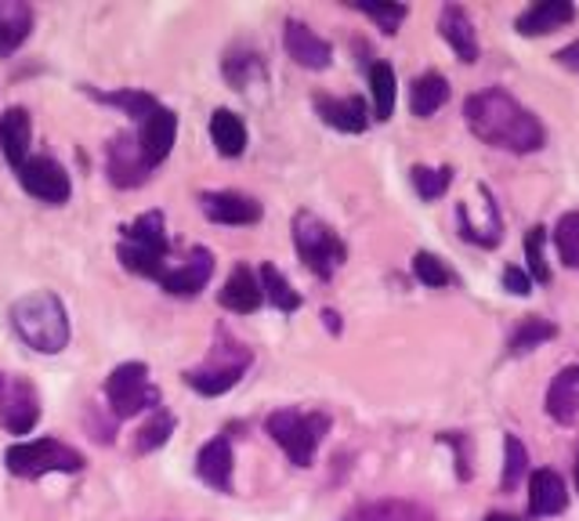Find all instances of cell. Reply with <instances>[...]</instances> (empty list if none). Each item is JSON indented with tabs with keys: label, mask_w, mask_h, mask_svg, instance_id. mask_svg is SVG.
Segmentation results:
<instances>
[{
	"label": "cell",
	"mask_w": 579,
	"mask_h": 521,
	"mask_svg": "<svg viewBox=\"0 0 579 521\" xmlns=\"http://www.w3.org/2000/svg\"><path fill=\"white\" fill-rule=\"evenodd\" d=\"M572 19H576V8L569 0H540V4L521 11L515 30L521 37H547V33L561 30V25H569Z\"/></svg>",
	"instance_id": "obj_20"
},
{
	"label": "cell",
	"mask_w": 579,
	"mask_h": 521,
	"mask_svg": "<svg viewBox=\"0 0 579 521\" xmlns=\"http://www.w3.org/2000/svg\"><path fill=\"white\" fill-rule=\"evenodd\" d=\"M315 113H319L334 131H344V134H363L369 127V109L358 94H348V99L315 94Z\"/></svg>",
	"instance_id": "obj_19"
},
{
	"label": "cell",
	"mask_w": 579,
	"mask_h": 521,
	"mask_svg": "<svg viewBox=\"0 0 579 521\" xmlns=\"http://www.w3.org/2000/svg\"><path fill=\"white\" fill-rule=\"evenodd\" d=\"M438 33H443L446 44L457 51V59L464 65H475L478 62V33H475V22L471 16L460 8V4H446L443 16H438Z\"/></svg>",
	"instance_id": "obj_16"
},
{
	"label": "cell",
	"mask_w": 579,
	"mask_h": 521,
	"mask_svg": "<svg viewBox=\"0 0 579 521\" xmlns=\"http://www.w3.org/2000/svg\"><path fill=\"white\" fill-rule=\"evenodd\" d=\"M504 290L515 294V297H529V294H532L529 272H521L518 265H507V268H504Z\"/></svg>",
	"instance_id": "obj_40"
},
{
	"label": "cell",
	"mask_w": 579,
	"mask_h": 521,
	"mask_svg": "<svg viewBox=\"0 0 579 521\" xmlns=\"http://www.w3.org/2000/svg\"><path fill=\"white\" fill-rule=\"evenodd\" d=\"M323 319H326V326H329V330H341V323H337V311H323Z\"/></svg>",
	"instance_id": "obj_42"
},
{
	"label": "cell",
	"mask_w": 579,
	"mask_h": 521,
	"mask_svg": "<svg viewBox=\"0 0 579 521\" xmlns=\"http://www.w3.org/2000/svg\"><path fill=\"white\" fill-rule=\"evenodd\" d=\"M355 521H438L424 503H413V500H377V503H366L358 511Z\"/></svg>",
	"instance_id": "obj_27"
},
{
	"label": "cell",
	"mask_w": 579,
	"mask_h": 521,
	"mask_svg": "<svg viewBox=\"0 0 579 521\" xmlns=\"http://www.w3.org/2000/svg\"><path fill=\"white\" fill-rule=\"evenodd\" d=\"M486 521H521V518H511V514H489Z\"/></svg>",
	"instance_id": "obj_43"
},
{
	"label": "cell",
	"mask_w": 579,
	"mask_h": 521,
	"mask_svg": "<svg viewBox=\"0 0 579 521\" xmlns=\"http://www.w3.org/2000/svg\"><path fill=\"white\" fill-rule=\"evenodd\" d=\"M99 99L109 102V105H120L123 113H128L131 120H138V123H142L160 105L153 94H145V91H109V94H99Z\"/></svg>",
	"instance_id": "obj_37"
},
{
	"label": "cell",
	"mask_w": 579,
	"mask_h": 521,
	"mask_svg": "<svg viewBox=\"0 0 579 521\" xmlns=\"http://www.w3.org/2000/svg\"><path fill=\"white\" fill-rule=\"evenodd\" d=\"M116 257L123 260V268L134 272V276L145 279H163V272L171 268V239L167 228H163V214L149 211L142 217H134L131 225L120 228V251Z\"/></svg>",
	"instance_id": "obj_3"
},
{
	"label": "cell",
	"mask_w": 579,
	"mask_h": 521,
	"mask_svg": "<svg viewBox=\"0 0 579 521\" xmlns=\"http://www.w3.org/2000/svg\"><path fill=\"white\" fill-rule=\"evenodd\" d=\"M217 300H222V308L236 311V315H251L261 308V300H265V294H261V279L254 276L246 265H236L232 268V276L225 279L222 294H217Z\"/></svg>",
	"instance_id": "obj_21"
},
{
	"label": "cell",
	"mask_w": 579,
	"mask_h": 521,
	"mask_svg": "<svg viewBox=\"0 0 579 521\" xmlns=\"http://www.w3.org/2000/svg\"><path fill=\"white\" fill-rule=\"evenodd\" d=\"M261 73H265V65H261L257 54H251V51H228V59H225V80H228L232 88L243 91Z\"/></svg>",
	"instance_id": "obj_34"
},
{
	"label": "cell",
	"mask_w": 579,
	"mask_h": 521,
	"mask_svg": "<svg viewBox=\"0 0 579 521\" xmlns=\"http://www.w3.org/2000/svg\"><path fill=\"white\" fill-rule=\"evenodd\" d=\"M33 33V8L22 0H0V59H11Z\"/></svg>",
	"instance_id": "obj_22"
},
{
	"label": "cell",
	"mask_w": 579,
	"mask_h": 521,
	"mask_svg": "<svg viewBox=\"0 0 579 521\" xmlns=\"http://www.w3.org/2000/svg\"><path fill=\"white\" fill-rule=\"evenodd\" d=\"M409 182L420 192L424 203H435L443 200L446 188L453 185V167H424V163H417V167L409 171Z\"/></svg>",
	"instance_id": "obj_31"
},
{
	"label": "cell",
	"mask_w": 579,
	"mask_h": 521,
	"mask_svg": "<svg viewBox=\"0 0 579 521\" xmlns=\"http://www.w3.org/2000/svg\"><path fill=\"white\" fill-rule=\"evenodd\" d=\"M265 428L272 435V442L290 457V463L308 468V463L315 460V449H319V442L329 431V417L326 413H301V409H275Z\"/></svg>",
	"instance_id": "obj_4"
},
{
	"label": "cell",
	"mask_w": 579,
	"mask_h": 521,
	"mask_svg": "<svg viewBox=\"0 0 579 521\" xmlns=\"http://www.w3.org/2000/svg\"><path fill=\"white\" fill-rule=\"evenodd\" d=\"M11 326L22 345L40 355H59L69 345V315L59 294L33 290L11 305Z\"/></svg>",
	"instance_id": "obj_2"
},
{
	"label": "cell",
	"mask_w": 579,
	"mask_h": 521,
	"mask_svg": "<svg viewBox=\"0 0 579 521\" xmlns=\"http://www.w3.org/2000/svg\"><path fill=\"white\" fill-rule=\"evenodd\" d=\"M105 402L113 409L116 420H128L145 413V409H160V391L149 384L145 362H123L105 377Z\"/></svg>",
	"instance_id": "obj_7"
},
{
	"label": "cell",
	"mask_w": 579,
	"mask_h": 521,
	"mask_svg": "<svg viewBox=\"0 0 579 521\" xmlns=\"http://www.w3.org/2000/svg\"><path fill=\"white\" fill-rule=\"evenodd\" d=\"M576 489H579V460H576Z\"/></svg>",
	"instance_id": "obj_44"
},
{
	"label": "cell",
	"mask_w": 579,
	"mask_h": 521,
	"mask_svg": "<svg viewBox=\"0 0 579 521\" xmlns=\"http://www.w3.org/2000/svg\"><path fill=\"white\" fill-rule=\"evenodd\" d=\"M544 246H547V228H540V225L529 228L526 232V260H529V279H536V283H550Z\"/></svg>",
	"instance_id": "obj_38"
},
{
	"label": "cell",
	"mask_w": 579,
	"mask_h": 521,
	"mask_svg": "<svg viewBox=\"0 0 579 521\" xmlns=\"http://www.w3.org/2000/svg\"><path fill=\"white\" fill-rule=\"evenodd\" d=\"M196 474L203 478L206 486L217 489V492H228L232 489V446L228 438H214V442H206L196 457Z\"/></svg>",
	"instance_id": "obj_24"
},
{
	"label": "cell",
	"mask_w": 579,
	"mask_h": 521,
	"mask_svg": "<svg viewBox=\"0 0 579 521\" xmlns=\"http://www.w3.org/2000/svg\"><path fill=\"white\" fill-rule=\"evenodd\" d=\"M30 142H33V116L22 105H11L0 113V153L8 156L11 167L30 160Z\"/></svg>",
	"instance_id": "obj_18"
},
{
	"label": "cell",
	"mask_w": 579,
	"mask_h": 521,
	"mask_svg": "<svg viewBox=\"0 0 579 521\" xmlns=\"http://www.w3.org/2000/svg\"><path fill=\"white\" fill-rule=\"evenodd\" d=\"M555 246H558V254H561L565 265L579 268V211L561 214V222L555 228Z\"/></svg>",
	"instance_id": "obj_36"
},
{
	"label": "cell",
	"mask_w": 579,
	"mask_h": 521,
	"mask_svg": "<svg viewBox=\"0 0 579 521\" xmlns=\"http://www.w3.org/2000/svg\"><path fill=\"white\" fill-rule=\"evenodd\" d=\"M369 91H374V116L377 120H392L398 84H395V70L388 62L369 65Z\"/></svg>",
	"instance_id": "obj_29"
},
{
	"label": "cell",
	"mask_w": 579,
	"mask_h": 521,
	"mask_svg": "<svg viewBox=\"0 0 579 521\" xmlns=\"http://www.w3.org/2000/svg\"><path fill=\"white\" fill-rule=\"evenodd\" d=\"M413 276H417L424 286H431V290H443V286H453L457 276L449 272V265L443 257H435L431 251H420L413 254Z\"/></svg>",
	"instance_id": "obj_33"
},
{
	"label": "cell",
	"mask_w": 579,
	"mask_h": 521,
	"mask_svg": "<svg viewBox=\"0 0 579 521\" xmlns=\"http://www.w3.org/2000/svg\"><path fill=\"white\" fill-rule=\"evenodd\" d=\"M464 120L478 142L504 149V153L526 156V153H540L547 145L544 123L500 88L471 94V99L464 102Z\"/></svg>",
	"instance_id": "obj_1"
},
{
	"label": "cell",
	"mask_w": 579,
	"mask_h": 521,
	"mask_svg": "<svg viewBox=\"0 0 579 521\" xmlns=\"http://www.w3.org/2000/svg\"><path fill=\"white\" fill-rule=\"evenodd\" d=\"M105 171H109V182L116 188H138L149 182V163L138 149V134L131 131H120L116 139H109L105 145Z\"/></svg>",
	"instance_id": "obj_11"
},
{
	"label": "cell",
	"mask_w": 579,
	"mask_h": 521,
	"mask_svg": "<svg viewBox=\"0 0 579 521\" xmlns=\"http://www.w3.org/2000/svg\"><path fill=\"white\" fill-rule=\"evenodd\" d=\"M569 507V489L565 478L550 468H540L529 474V514L532 518H555Z\"/></svg>",
	"instance_id": "obj_17"
},
{
	"label": "cell",
	"mask_w": 579,
	"mask_h": 521,
	"mask_svg": "<svg viewBox=\"0 0 579 521\" xmlns=\"http://www.w3.org/2000/svg\"><path fill=\"white\" fill-rule=\"evenodd\" d=\"M211 142H214V149L225 160L243 156V149H246V123L236 113H232V109H217V113L211 116Z\"/></svg>",
	"instance_id": "obj_25"
},
{
	"label": "cell",
	"mask_w": 579,
	"mask_h": 521,
	"mask_svg": "<svg viewBox=\"0 0 579 521\" xmlns=\"http://www.w3.org/2000/svg\"><path fill=\"white\" fill-rule=\"evenodd\" d=\"M40 420V399L26 380L0 374V423L11 435H30Z\"/></svg>",
	"instance_id": "obj_10"
},
{
	"label": "cell",
	"mask_w": 579,
	"mask_h": 521,
	"mask_svg": "<svg viewBox=\"0 0 579 521\" xmlns=\"http://www.w3.org/2000/svg\"><path fill=\"white\" fill-rule=\"evenodd\" d=\"M261 294H265V300H272L280 311L301 308V294L286 283V276L275 265H261Z\"/></svg>",
	"instance_id": "obj_30"
},
{
	"label": "cell",
	"mask_w": 579,
	"mask_h": 521,
	"mask_svg": "<svg viewBox=\"0 0 579 521\" xmlns=\"http://www.w3.org/2000/svg\"><path fill=\"white\" fill-rule=\"evenodd\" d=\"M283 44H286L290 59H294L297 65H305V70H326V65L334 62V48H329V40H323L319 33H312L308 25L297 22V19L286 22Z\"/></svg>",
	"instance_id": "obj_15"
},
{
	"label": "cell",
	"mask_w": 579,
	"mask_h": 521,
	"mask_svg": "<svg viewBox=\"0 0 579 521\" xmlns=\"http://www.w3.org/2000/svg\"><path fill=\"white\" fill-rule=\"evenodd\" d=\"M211 276H214V254L203 251V246H192L185 260H177L174 268L163 272L160 286H163L167 294L192 297V294H200L206 283H211Z\"/></svg>",
	"instance_id": "obj_14"
},
{
	"label": "cell",
	"mask_w": 579,
	"mask_h": 521,
	"mask_svg": "<svg viewBox=\"0 0 579 521\" xmlns=\"http://www.w3.org/2000/svg\"><path fill=\"white\" fill-rule=\"evenodd\" d=\"M547 413L555 417L558 423H565V428L579 420V366L561 369V374L550 380Z\"/></svg>",
	"instance_id": "obj_23"
},
{
	"label": "cell",
	"mask_w": 579,
	"mask_h": 521,
	"mask_svg": "<svg viewBox=\"0 0 579 521\" xmlns=\"http://www.w3.org/2000/svg\"><path fill=\"white\" fill-rule=\"evenodd\" d=\"M200 207L214 225H257L261 214H265L254 196H246V192H232V188L203 192Z\"/></svg>",
	"instance_id": "obj_13"
},
{
	"label": "cell",
	"mask_w": 579,
	"mask_h": 521,
	"mask_svg": "<svg viewBox=\"0 0 579 521\" xmlns=\"http://www.w3.org/2000/svg\"><path fill=\"white\" fill-rule=\"evenodd\" d=\"M16 174H19V185L30 192L33 200L51 203V207H62V203H69V196H73V182H69V174L62 171V163L51 156H30L26 163H19Z\"/></svg>",
	"instance_id": "obj_9"
},
{
	"label": "cell",
	"mask_w": 579,
	"mask_h": 521,
	"mask_svg": "<svg viewBox=\"0 0 579 521\" xmlns=\"http://www.w3.org/2000/svg\"><path fill=\"white\" fill-rule=\"evenodd\" d=\"M558 337V326L550 319H540V315H529V319L518 323V330L511 337V345H507V355H526L532 348L547 345V340Z\"/></svg>",
	"instance_id": "obj_28"
},
{
	"label": "cell",
	"mask_w": 579,
	"mask_h": 521,
	"mask_svg": "<svg viewBox=\"0 0 579 521\" xmlns=\"http://www.w3.org/2000/svg\"><path fill=\"white\" fill-rule=\"evenodd\" d=\"M555 59H558V65H565V70L579 73V40H572L569 48H561V51L555 54Z\"/></svg>",
	"instance_id": "obj_41"
},
{
	"label": "cell",
	"mask_w": 579,
	"mask_h": 521,
	"mask_svg": "<svg viewBox=\"0 0 579 521\" xmlns=\"http://www.w3.org/2000/svg\"><path fill=\"white\" fill-rule=\"evenodd\" d=\"M174 139H177V116L167 105H156L153 113L138 123V149H142L149 167H160L171 156Z\"/></svg>",
	"instance_id": "obj_12"
},
{
	"label": "cell",
	"mask_w": 579,
	"mask_h": 521,
	"mask_svg": "<svg viewBox=\"0 0 579 521\" xmlns=\"http://www.w3.org/2000/svg\"><path fill=\"white\" fill-rule=\"evenodd\" d=\"M8 471L16 478H44V474H77L84 468V457L59 442V438H37V442H16L4 452Z\"/></svg>",
	"instance_id": "obj_6"
},
{
	"label": "cell",
	"mask_w": 579,
	"mask_h": 521,
	"mask_svg": "<svg viewBox=\"0 0 579 521\" xmlns=\"http://www.w3.org/2000/svg\"><path fill=\"white\" fill-rule=\"evenodd\" d=\"M174 435V417L167 409H153V417L145 420V428L138 431V452H153Z\"/></svg>",
	"instance_id": "obj_35"
},
{
	"label": "cell",
	"mask_w": 579,
	"mask_h": 521,
	"mask_svg": "<svg viewBox=\"0 0 579 521\" xmlns=\"http://www.w3.org/2000/svg\"><path fill=\"white\" fill-rule=\"evenodd\" d=\"M294 246H297L301 260H305V268L319 279H329L344 260H348V246H344V239L312 211H301L294 217Z\"/></svg>",
	"instance_id": "obj_5"
},
{
	"label": "cell",
	"mask_w": 579,
	"mask_h": 521,
	"mask_svg": "<svg viewBox=\"0 0 579 521\" xmlns=\"http://www.w3.org/2000/svg\"><path fill=\"white\" fill-rule=\"evenodd\" d=\"M526 474H529V452H526V446H521L518 435H507L504 438V478H500L504 492L518 489Z\"/></svg>",
	"instance_id": "obj_32"
},
{
	"label": "cell",
	"mask_w": 579,
	"mask_h": 521,
	"mask_svg": "<svg viewBox=\"0 0 579 521\" xmlns=\"http://www.w3.org/2000/svg\"><path fill=\"white\" fill-rule=\"evenodd\" d=\"M363 16H369L384 33H395L398 25H403V19L409 16V8L406 4H355Z\"/></svg>",
	"instance_id": "obj_39"
},
{
	"label": "cell",
	"mask_w": 579,
	"mask_h": 521,
	"mask_svg": "<svg viewBox=\"0 0 579 521\" xmlns=\"http://www.w3.org/2000/svg\"><path fill=\"white\" fill-rule=\"evenodd\" d=\"M449 102V84H446V76H438V73H424L413 80V88H409V109H413V116H435L438 109H443Z\"/></svg>",
	"instance_id": "obj_26"
},
{
	"label": "cell",
	"mask_w": 579,
	"mask_h": 521,
	"mask_svg": "<svg viewBox=\"0 0 579 521\" xmlns=\"http://www.w3.org/2000/svg\"><path fill=\"white\" fill-rule=\"evenodd\" d=\"M246 366H251V351L243 345H225L211 355V362H203L196 369H189L185 374V384L196 395H206V399H214V395H225L232 391L236 384L243 380Z\"/></svg>",
	"instance_id": "obj_8"
}]
</instances>
